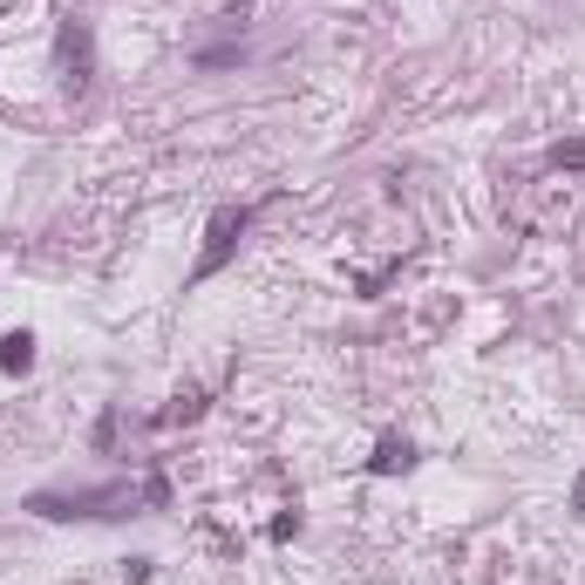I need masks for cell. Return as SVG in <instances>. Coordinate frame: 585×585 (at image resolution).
Masks as SVG:
<instances>
[{
	"label": "cell",
	"mask_w": 585,
	"mask_h": 585,
	"mask_svg": "<svg viewBox=\"0 0 585 585\" xmlns=\"http://www.w3.org/2000/svg\"><path fill=\"white\" fill-rule=\"evenodd\" d=\"M245 225H252V212H245V205H225V212L212 218V232H205V252H198L191 279H212V272H225V259H232V252H239V239H245Z\"/></svg>",
	"instance_id": "1"
},
{
	"label": "cell",
	"mask_w": 585,
	"mask_h": 585,
	"mask_svg": "<svg viewBox=\"0 0 585 585\" xmlns=\"http://www.w3.org/2000/svg\"><path fill=\"white\" fill-rule=\"evenodd\" d=\"M55 55H62V82L68 89H89V75H96V35H89V21H62L55 28Z\"/></svg>",
	"instance_id": "2"
},
{
	"label": "cell",
	"mask_w": 585,
	"mask_h": 585,
	"mask_svg": "<svg viewBox=\"0 0 585 585\" xmlns=\"http://www.w3.org/2000/svg\"><path fill=\"white\" fill-rule=\"evenodd\" d=\"M110 504H130V491H123V483H110V491H75V497H35L28 511H41V518H110Z\"/></svg>",
	"instance_id": "3"
},
{
	"label": "cell",
	"mask_w": 585,
	"mask_h": 585,
	"mask_svg": "<svg viewBox=\"0 0 585 585\" xmlns=\"http://www.w3.org/2000/svg\"><path fill=\"white\" fill-rule=\"evenodd\" d=\"M368 470H374V476L416 470V443H409V436H381V443H374V456H368Z\"/></svg>",
	"instance_id": "4"
},
{
	"label": "cell",
	"mask_w": 585,
	"mask_h": 585,
	"mask_svg": "<svg viewBox=\"0 0 585 585\" xmlns=\"http://www.w3.org/2000/svg\"><path fill=\"white\" fill-rule=\"evenodd\" d=\"M0 368H8V374H28L35 368V334H28V327L0 334Z\"/></svg>",
	"instance_id": "5"
},
{
	"label": "cell",
	"mask_w": 585,
	"mask_h": 585,
	"mask_svg": "<svg viewBox=\"0 0 585 585\" xmlns=\"http://www.w3.org/2000/svg\"><path fill=\"white\" fill-rule=\"evenodd\" d=\"M198 416H205V395L198 389H177V402L164 409V422H198Z\"/></svg>",
	"instance_id": "6"
},
{
	"label": "cell",
	"mask_w": 585,
	"mask_h": 585,
	"mask_svg": "<svg viewBox=\"0 0 585 585\" xmlns=\"http://www.w3.org/2000/svg\"><path fill=\"white\" fill-rule=\"evenodd\" d=\"M551 170H585V137L578 143H558L551 150Z\"/></svg>",
	"instance_id": "7"
},
{
	"label": "cell",
	"mask_w": 585,
	"mask_h": 585,
	"mask_svg": "<svg viewBox=\"0 0 585 585\" xmlns=\"http://www.w3.org/2000/svg\"><path fill=\"white\" fill-rule=\"evenodd\" d=\"M239 55H245L239 41H232V48H198V68H232Z\"/></svg>",
	"instance_id": "8"
},
{
	"label": "cell",
	"mask_w": 585,
	"mask_h": 585,
	"mask_svg": "<svg viewBox=\"0 0 585 585\" xmlns=\"http://www.w3.org/2000/svg\"><path fill=\"white\" fill-rule=\"evenodd\" d=\"M572 511L585 518V470H578V483H572Z\"/></svg>",
	"instance_id": "9"
}]
</instances>
